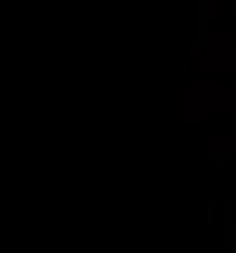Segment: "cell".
Segmentation results:
<instances>
[{
  "label": "cell",
  "instance_id": "2",
  "mask_svg": "<svg viewBox=\"0 0 236 253\" xmlns=\"http://www.w3.org/2000/svg\"><path fill=\"white\" fill-rule=\"evenodd\" d=\"M207 156L214 159L217 166H223V163H227V159H230V149H214V146H210V153H207Z\"/></svg>",
  "mask_w": 236,
  "mask_h": 253
},
{
  "label": "cell",
  "instance_id": "1",
  "mask_svg": "<svg viewBox=\"0 0 236 253\" xmlns=\"http://www.w3.org/2000/svg\"><path fill=\"white\" fill-rule=\"evenodd\" d=\"M223 250H236V224H233V205H227V227H223Z\"/></svg>",
  "mask_w": 236,
  "mask_h": 253
}]
</instances>
